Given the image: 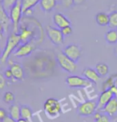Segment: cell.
Instances as JSON below:
<instances>
[{
	"label": "cell",
	"instance_id": "6da1fadb",
	"mask_svg": "<svg viewBox=\"0 0 117 122\" xmlns=\"http://www.w3.org/2000/svg\"><path fill=\"white\" fill-rule=\"evenodd\" d=\"M21 40L20 37H19V34L16 33H11L10 36H9L6 41V44L5 47V49L3 52V56L1 57V62L2 63H5L7 59L9 58V56L10 54L12 53L13 51L16 48L19 46V44L20 43Z\"/></svg>",
	"mask_w": 117,
	"mask_h": 122
},
{
	"label": "cell",
	"instance_id": "7a4b0ae2",
	"mask_svg": "<svg viewBox=\"0 0 117 122\" xmlns=\"http://www.w3.org/2000/svg\"><path fill=\"white\" fill-rule=\"evenodd\" d=\"M22 14H23V9H22V2L21 0H18V2L15 3L11 8L9 13L10 19L11 20L13 26V32L16 34H19V22H20Z\"/></svg>",
	"mask_w": 117,
	"mask_h": 122
},
{
	"label": "cell",
	"instance_id": "3957f363",
	"mask_svg": "<svg viewBox=\"0 0 117 122\" xmlns=\"http://www.w3.org/2000/svg\"><path fill=\"white\" fill-rule=\"evenodd\" d=\"M44 111L46 114L51 118H55L61 113V105L59 101L55 98H49L47 99L43 105Z\"/></svg>",
	"mask_w": 117,
	"mask_h": 122
},
{
	"label": "cell",
	"instance_id": "277c9868",
	"mask_svg": "<svg viewBox=\"0 0 117 122\" xmlns=\"http://www.w3.org/2000/svg\"><path fill=\"white\" fill-rule=\"evenodd\" d=\"M56 60L58 65L60 66L62 69L66 71L67 72L69 73H74L77 70V64L76 62L71 60L70 58L68 57L63 52H59L57 54Z\"/></svg>",
	"mask_w": 117,
	"mask_h": 122
},
{
	"label": "cell",
	"instance_id": "5b68a950",
	"mask_svg": "<svg viewBox=\"0 0 117 122\" xmlns=\"http://www.w3.org/2000/svg\"><path fill=\"white\" fill-rule=\"evenodd\" d=\"M97 110V102L95 101H87L78 107L77 111L80 116L88 117L94 115Z\"/></svg>",
	"mask_w": 117,
	"mask_h": 122
},
{
	"label": "cell",
	"instance_id": "8992f818",
	"mask_svg": "<svg viewBox=\"0 0 117 122\" xmlns=\"http://www.w3.org/2000/svg\"><path fill=\"white\" fill-rule=\"evenodd\" d=\"M46 31L49 40L55 45L59 46L63 43L64 36L62 34V31L60 29H58L56 27H53L51 26H47Z\"/></svg>",
	"mask_w": 117,
	"mask_h": 122
},
{
	"label": "cell",
	"instance_id": "52a82bcc",
	"mask_svg": "<svg viewBox=\"0 0 117 122\" xmlns=\"http://www.w3.org/2000/svg\"><path fill=\"white\" fill-rule=\"evenodd\" d=\"M67 84L70 88H87L92 84V82L86 78L79 76H70L66 79Z\"/></svg>",
	"mask_w": 117,
	"mask_h": 122
},
{
	"label": "cell",
	"instance_id": "ba28073f",
	"mask_svg": "<svg viewBox=\"0 0 117 122\" xmlns=\"http://www.w3.org/2000/svg\"><path fill=\"white\" fill-rule=\"evenodd\" d=\"M63 52L75 62L79 60L82 55L81 48L76 44H70L67 46Z\"/></svg>",
	"mask_w": 117,
	"mask_h": 122
},
{
	"label": "cell",
	"instance_id": "9c48e42d",
	"mask_svg": "<svg viewBox=\"0 0 117 122\" xmlns=\"http://www.w3.org/2000/svg\"><path fill=\"white\" fill-rule=\"evenodd\" d=\"M114 97L115 96L111 91V89H107V90L102 92V93L99 95L98 101H97V110H103V108L108 104V102Z\"/></svg>",
	"mask_w": 117,
	"mask_h": 122
},
{
	"label": "cell",
	"instance_id": "30bf717a",
	"mask_svg": "<svg viewBox=\"0 0 117 122\" xmlns=\"http://www.w3.org/2000/svg\"><path fill=\"white\" fill-rule=\"evenodd\" d=\"M34 50V45L32 43L29 42V43H23L15 51L14 56H16V57H25V56L31 55Z\"/></svg>",
	"mask_w": 117,
	"mask_h": 122
},
{
	"label": "cell",
	"instance_id": "8fae6325",
	"mask_svg": "<svg viewBox=\"0 0 117 122\" xmlns=\"http://www.w3.org/2000/svg\"><path fill=\"white\" fill-rule=\"evenodd\" d=\"M10 69L12 72L14 79L21 81L24 79V70L21 64L18 63H10Z\"/></svg>",
	"mask_w": 117,
	"mask_h": 122
},
{
	"label": "cell",
	"instance_id": "7c38bea8",
	"mask_svg": "<svg viewBox=\"0 0 117 122\" xmlns=\"http://www.w3.org/2000/svg\"><path fill=\"white\" fill-rule=\"evenodd\" d=\"M53 21L59 29H63V27L71 26V21L61 13H56L53 17Z\"/></svg>",
	"mask_w": 117,
	"mask_h": 122
},
{
	"label": "cell",
	"instance_id": "4fadbf2b",
	"mask_svg": "<svg viewBox=\"0 0 117 122\" xmlns=\"http://www.w3.org/2000/svg\"><path fill=\"white\" fill-rule=\"evenodd\" d=\"M83 75L84 78H86L92 83H95V84H97L100 79V76L98 75L96 71L92 67H86L83 71Z\"/></svg>",
	"mask_w": 117,
	"mask_h": 122
},
{
	"label": "cell",
	"instance_id": "5bb4252c",
	"mask_svg": "<svg viewBox=\"0 0 117 122\" xmlns=\"http://www.w3.org/2000/svg\"><path fill=\"white\" fill-rule=\"evenodd\" d=\"M103 112L109 117H113L117 113V98L114 97L103 109Z\"/></svg>",
	"mask_w": 117,
	"mask_h": 122
},
{
	"label": "cell",
	"instance_id": "9a60e30c",
	"mask_svg": "<svg viewBox=\"0 0 117 122\" xmlns=\"http://www.w3.org/2000/svg\"><path fill=\"white\" fill-rule=\"evenodd\" d=\"M10 22H11V20L10 19L9 14L5 10L3 5L0 4V23L3 24L5 31H7L8 27L10 24Z\"/></svg>",
	"mask_w": 117,
	"mask_h": 122
},
{
	"label": "cell",
	"instance_id": "2e32d148",
	"mask_svg": "<svg viewBox=\"0 0 117 122\" xmlns=\"http://www.w3.org/2000/svg\"><path fill=\"white\" fill-rule=\"evenodd\" d=\"M39 5L44 11H51L57 5V0H40Z\"/></svg>",
	"mask_w": 117,
	"mask_h": 122
},
{
	"label": "cell",
	"instance_id": "e0dca14e",
	"mask_svg": "<svg viewBox=\"0 0 117 122\" xmlns=\"http://www.w3.org/2000/svg\"><path fill=\"white\" fill-rule=\"evenodd\" d=\"M19 37H20L21 42H23V43H29L30 40L32 38L33 36V31L27 28H21L20 32L19 33Z\"/></svg>",
	"mask_w": 117,
	"mask_h": 122
},
{
	"label": "cell",
	"instance_id": "ac0fdd59",
	"mask_svg": "<svg viewBox=\"0 0 117 122\" xmlns=\"http://www.w3.org/2000/svg\"><path fill=\"white\" fill-rule=\"evenodd\" d=\"M9 117H10L14 121H19L21 119V113H20V107L16 104H12L9 108Z\"/></svg>",
	"mask_w": 117,
	"mask_h": 122
},
{
	"label": "cell",
	"instance_id": "d6986e66",
	"mask_svg": "<svg viewBox=\"0 0 117 122\" xmlns=\"http://www.w3.org/2000/svg\"><path fill=\"white\" fill-rule=\"evenodd\" d=\"M95 70L96 71V72L100 77H104L109 72V67L105 63H98L96 65Z\"/></svg>",
	"mask_w": 117,
	"mask_h": 122
},
{
	"label": "cell",
	"instance_id": "ffe728a7",
	"mask_svg": "<svg viewBox=\"0 0 117 122\" xmlns=\"http://www.w3.org/2000/svg\"><path fill=\"white\" fill-rule=\"evenodd\" d=\"M96 21L99 26H107L109 23V15L104 12H99L96 15Z\"/></svg>",
	"mask_w": 117,
	"mask_h": 122
},
{
	"label": "cell",
	"instance_id": "44dd1931",
	"mask_svg": "<svg viewBox=\"0 0 117 122\" xmlns=\"http://www.w3.org/2000/svg\"><path fill=\"white\" fill-rule=\"evenodd\" d=\"M20 113L21 118L27 120L28 122H31L32 117V110L27 105H23L20 107Z\"/></svg>",
	"mask_w": 117,
	"mask_h": 122
},
{
	"label": "cell",
	"instance_id": "7402d4cb",
	"mask_svg": "<svg viewBox=\"0 0 117 122\" xmlns=\"http://www.w3.org/2000/svg\"><path fill=\"white\" fill-rule=\"evenodd\" d=\"M105 40L110 44H116L117 43V30L111 29L105 34Z\"/></svg>",
	"mask_w": 117,
	"mask_h": 122
},
{
	"label": "cell",
	"instance_id": "603a6c76",
	"mask_svg": "<svg viewBox=\"0 0 117 122\" xmlns=\"http://www.w3.org/2000/svg\"><path fill=\"white\" fill-rule=\"evenodd\" d=\"M39 1L40 0H21L23 13L25 14L28 10H31V8L39 3Z\"/></svg>",
	"mask_w": 117,
	"mask_h": 122
},
{
	"label": "cell",
	"instance_id": "cb8c5ba5",
	"mask_svg": "<svg viewBox=\"0 0 117 122\" xmlns=\"http://www.w3.org/2000/svg\"><path fill=\"white\" fill-rule=\"evenodd\" d=\"M110 28L113 30H117V11H112L109 14V23Z\"/></svg>",
	"mask_w": 117,
	"mask_h": 122
},
{
	"label": "cell",
	"instance_id": "d4e9b609",
	"mask_svg": "<svg viewBox=\"0 0 117 122\" xmlns=\"http://www.w3.org/2000/svg\"><path fill=\"white\" fill-rule=\"evenodd\" d=\"M17 2H18V0H3L2 5H3V8L5 9L6 11L9 14L11 8L15 5Z\"/></svg>",
	"mask_w": 117,
	"mask_h": 122
},
{
	"label": "cell",
	"instance_id": "484cf974",
	"mask_svg": "<svg viewBox=\"0 0 117 122\" xmlns=\"http://www.w3.org/2000/svg\"><path fill=\"white\" fill-rule=\"evenodd\" d=\"M3 101L6 104H10L15 101V95L11 92H6L3 96Z\"/></svg>",
	"mask_w": 117,
	"mask_h": 122
},
{
	"label": "cell",
	"instance_id": "4316f807",
	"mask_svg": "<svg viewBox=\"0 0 117 122\" xmlns=\"http://www.w3.org/2000/svg\"><path fill=\"white\" fill-rule=\"evenodd\" d=\"M60 30H61L62 34L63 35V36H69L72 34V28H71V26L63 27V29H60Z\"/></svg>",
	"mask_w": 117,
	"mask_h": 122
},
{
	"label": "cell",
	"instance_id": "83f0119b",
	"mask_svg": "<svg viewBox=\"0 0 117 122\" xmlns=\"http://www.w3.org/2000/svg\"><path fill=\"white\" fill-rule=\"evenodd\" d=\"M95 122H111V121H110V117L108 115L105 114V113H103V114L101 115L99 118L96 120Z\"/></svg>",
	"mask_w": 117,
	"mask_h": 122
},
{
	"label": "cell",
	"instance_id": "f1b7e54d",
	"mask_svg": "<svg viewBox=\"0 0 117 122\" xmlns=\"http://www.w3.org/2000/svg\"><path fill=\"white\" fill-rule=\"evenodd\" d=\"M6 85V79L3 74L0 73V91L3 90Z\"/></svg>",
	"mask_w": 117,
	"mask_h": 122
},
{
	"label": "cell",
	"instance_id": "f546056e",
	"mask_svg": "<svg viewBox=\"0 0 117 122\" xmlns=\"http://www.w3.org/2000/svg\"><path fill=\"white\" fill-rule=\"evenodd\" d=\"M7 116L8 115H7L6 111L4 109V108H0V121H3Z\"/></svg>",
	"mask_w": 117,
	"mask_h": 122
},
{
	"label": "cell",
	"instance_id": "4dcf8cb0",
	"mask_svg": "<svg viewBox=\"0 0 117 122\" xmlns=\"http://www.w3.org/2000/svg\"><path fill=\"white\" fill-rule=\"evenodd\" d=\"M4 76L6 80H11L13 78V75H12V72L10 71V69H6V70L4 71Z\"/></svg>",
	"mask_w": 117,
	"mask_h": 122
},
{
	"label": "cell",
	"instance_id": "1f68e13d",
	"mask_svg": "<svg viewBox=\"0 0 117 122\" xmlns=\"http://www.w3.org/2000/svg\"><path fill=\"white\" fill-rule=\"evenodd\" d=\"M62 2H63V4L65 6H67V7L72 6L73 4H74L72 0H62Z\"/></svg>",
	"mask_w": 117,
	"mask_h": 122
},
{
	"label": "cell",
	"instance_id": "d6a6232c",
	"mask_svg": "<svg viewBox=\"0 0 117 122\" xmlns=\"http://www.w3.org/2000/svg\"><path fill=\"white\" fill-rule=\"evenodd\" d=\"M73 3L75 5H81V4L84 3L86 2V0H72Z\"/></svg>",
	"mask_w": 117,
	"mask_h": 122
},
{
	"label": "cell",
	"instance_id": "836d02e7",
	"mask_svg": "<svg viewBox=\"0 0 117 122\" xmlns=\"http://www.w3.org/2000/svg\"><path fill=\"white\" fill-rule=\"evenodd\" d=\"M2 122H16V121H14V120H13L10 117L7 116V117H6V118L4 119Z\"/></svg>",
	"mask_w": 117,
	"mask_h": 122
},
{
	"label": "cell",
	"instance_id": "e575fe53",
	"mask_svg": "<svg viewBox=\"0 0 117 122\" xmlns=\"http://www.w3.org/2000/svg\"><path fill=\"white\" fill-rule=\"evenodd\" d=\"M3 31H5V30H4V27H3V24H2V23H0V36H3Z\"/></svg>",
	"mask_w": 117,
	"mask_h": 122
},
{
	"label": "cell",
	"instance_id": "d590c367",
	"mask_svg": "<svg viewBox=\"0 0 117 122\" xmlns=\"http://www.w3.org/2000/svg\"><path fill=\"white\" fill-rule=\"evenodd\" d=\"M114 53H115V55H116V56L117 57V43H116V45L115 46V47H114Z\"/></svg>",
	"mask_w": 117,
	"mask_h": 122
},
{
	"label": "cell",
	"instance_id": "8d00e7d4",
	"mask_svg": "<svg viewBox=\"0 0 117 122\" xmlns=\"http://www.w3.org/2000/svg\"><path fill=\"white\" fill-rule=\"evenodd\" d=\"M16 122H28L27 121V120H25V119H19V121H17Z\"/></svg>",
	"mask_w": 117,
	"mask_h": 122
},
{
	"label": "cell",
	"instance_id": "74e56055",
	"mask_svg": "<svg viewBox=\"0 0 117 122\" xmlns=\"http://www.w3.org/2000/svg\"><path fill=\"white\" fill-rule=\"evenodd\" d=\"M114 76H115V79H116V84L115 85L117 86V74H115Z\"/></svg>",
	"mask_w": 117,
	"mask_h": 122
},
{
	"label": "cell",
	"instance_id": "f35d334b",
	"mask_svg": "<svg viewBox=\"0 0 117 122\" xmlns=\"http://www.w3.org/2000/svg\"><path fill=\"white\" fill-rule=\"evenodd\" d=\"M2 56H3V52H2V51H1V48H0V59H1Z\"/></svg>",
	"mask_w": 117,
	"mask_h": 122
},
{
	"label": "cell",
	"instance_id": "ab89813d",
	"mask_svg": "<svg viewBox=\"0 0 117 122\" xmlns=\"http://www.w3.org/2000/svg\"><path fill=\"white\" fill-rule=\"evenodd\" d=\"M2 3H3V0H0V4H2Z\"/></svg>",
	"mask_w": 117,
	"mask_h": 122
},
{
	"label": "cell",
	"instance_id": "60d3db41",
	"mask_svg": "<svg viewBox=\"0 0 117 122\" xmlns=\"http://www.w3.org/2000/svg\"><path fill=\"white\" fill-rule=\"evenodd\" d=\"M0 122H2V121H0Z\"/></svg>",
	"mask_w": 117,
	"mask_h": 122
}]
</instances>
